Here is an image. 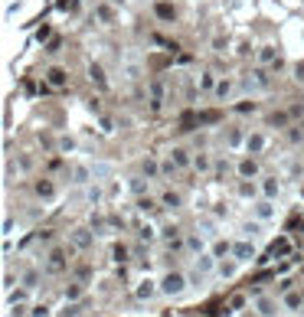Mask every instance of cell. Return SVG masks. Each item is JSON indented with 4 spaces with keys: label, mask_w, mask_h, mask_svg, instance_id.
Wrapping results in <instances>:
<instances>
[{
    "label": "cell",
    "mask_w": 304,
    "mask_h": 317,
    "mask_svg": "<svg viewBox=\"0 0 304 317\" xmlns=\"http://www.w3.org/2000/svg\"><path fill=\"white\" fill-rule=\"evenodd\" d=\"M59 150H75V141L72 137H59Z\"/></svg>",
    "instance_id": "obj_33"
},
{
    "label": "cell",
    "mask_w": 304,
    "mask_h": 317,
    "mask_svg": "<svg viewBox=\"0 0 304 317\" xmlns=\"http://www.w3.org/2000/svg\"><path fill=\"white\" fill-rule=\"evenodd\" d=\"M144 177H157V174H164V167H161V164H157L154 161V157H147V161H144Z\"/></svg>",
    "instance_id": "obj_22"
},
{
    "label": "cell",
    "mask_w": 304,
    "mask_h": 317,
    "mask_svg": "<svg viewBox=\"0 0 304 317\" xmlns=\"http://www.w3.org/2000/svg\"><path fill=\"white\" fill-rule=\"evenodd\" d=\"M20 285H23L26 291H33V288L39 285V272H36V268H26V272H23V278H20Z\"/></svg>",
    "instance_id": "obj_17"
},
{
    "label": "cell",
    "mask_w": 304,
    "mask_h": 317,
    "mask_svg": "<svg viewBox=\"0 0 304 317\" xmlns=\"http://www.w3.org/2000/svg\"><path fill=\"white\" fill-rule=\"evenodd\" d=\"M98 199H102V190L92 187V190H88V203H98Z\"/></svg>",
    "instance_id": "obj_36"
},
{
    "label": "cell",
    "mask_w": 304,
    "mask_h": 317,
    "mask_svg": "<svg viewBox=\"0 0 304 317\" xmlns=\"http://www.w3.org/2000/svg\"><path fill=\"white\" fill-rule=\"evenodd\" d=\"M92 177H95V170H92V167H85V164H79V167L72 170V183H79V187H85Z\"/></svg>",
    "instance_id": "obj_12"
},
{
    "label": "cell",
    "mask_w": 304,
    "mask_h": 317,
    "mask_svg": "<svg viewBox=\"0 0 304 317\" xmlns=\"http://www.w3.org/2000/svg\"><path fill=\"white\" fill-rule=\"evenodd\" d=\"M232 258H236V261H252L255 258V245L248 242V239L236 242V245H232Z\"/></svg>",
    "instance_id": "obj_6"
},
{
    "label": "cell",
    "mask_w": 304,
    "mask_h": 317,
    "mask_svg": "<svg viewBox=\"0 0 304 317\" xmlns=\"http://www.w3.org/2000/svg\"><path fill=\"white\" fill-rule=\"evenodd\" d=\"M255 174H259V161H255V157L239 161V177H242V180H248V177H255Z\"/></svg>",
    "instance_id": "obj_13"
},
{
    "label": "cell",
    "mask_w": 304,
    "mask_h": 317,
    "mask_svg": "<svg viewBox=\"0 0 304 317\" xmlns=\"http://www.w3.org/2000/svg\"><path fill=\"white\" fill-rule=\"evenodd\" d=\"M285 304L294 311V307H301V298H298V294H285Z\"/></svg>",
    "instance_id": "obj_32"
},
{
    "label": "cell",
    "mask_w": 304,
    "mask_h": 317,
    "mask_svg": "<svg viewBox=\"0 0 304 317\" xmlns=\"http://www.w3.org/2000/svg\"><path fill=\"white\" fill-rule=\"evenodd\" d=\"M186 245H190L193 252H203V239L199 236H186Z\"/></svg>",
    "instance_id": "obj_31"
},
{
    "label": "cell",
    "mask_w": 304,
    "mask_h": 317,
    "mask_svg": "<svg viewBox=\"0 0 304 317\" xmlns=\"http://www.w3.org/2000/svg\"><path fill=\"white\" fill-rule=\"evenodd\" d=\"M193 167H196V170H210V157H206V154H196V157H193Z\"/></svg>",
    "instance_id": "obj_28"
},
{
    "label": "cell",
    "mask_w": 304,
    "mask_h": 317,
    "mask_svg": "<svg viewBox=\"0 0 304 317\" xmlns=\"http://www.w3.org/2000/svg\"><path fill=\"white\" fill-rule=\"evenodd\" d=\"M242 236L245 239H255V236H259V223H245L242 226Z\"/></svg>",
    "instance_id": "obj_29"
},
{
    "label": "cell",
    "mask_w": 304,
    "mask_h": 317,
    "mask_svg": "<svg viewBox=\"0 0 304 317\" xmlns=\"http://www.w3.org/2000/svg\"><path fill=\"white\" fill-rule=\"evenodd\" d=\"M259 63L262 66H281L278 49H275V46H262V49H259Z\"/></svg>",
    "instance_id": "obj_9"
},
{
    "label": "cell",
    "mask_w": 304,
    "mask_h": 317,
    "mask_svg": "<svg viewBox=\"0 0 304 317\" xmlns=\"http://www.w3.org/2000/svg\"><path fill=\"white\" fill-rule=\"evenodd\" d=\"M82 298V285H69L66 288V301H79Z\"/></svg>",
    "instance_id": "obj_26"
},
{
    "label": "cell",
    "mask_w": 304,
    "mask_h": 317,
    "mask_svg": "<svg viewBox=\"0 0 304 317\" xmlns=\"http://www.w3.org/2000/svg\"><path fill=\"white\" fill-rule=\"evenodd\" d=\"M69 239H72V245H75V249H82V252H85V249H92V242H95L92 229H85V226L72 229V236H69Z\"/></svg>",
    "instance_id": "obj_4"
},
{
    "label": "cell",
    "mask_w": 304,
    "mask_h": 317,
    "mask_svg": "<svg viewBox=\"0 0 304 317\" xmlns=\"http://www.w3.org/2000/svg\"><path fill=\"white\" fill-rule=\"evenodd\" d=\"M30 317H49V307H43V304H36L33 307V314Z\"/></svg>",
    "instance_id": "obj_35"
},
{
    "label": "cell",
    "mask_w": 304,
    "mask_h": 317,
    "mask_svg": "<svg viewBox=\"0 0 304 317\" xmlns=\"http://www.w3.org/2000/svg\"><path fill=\"white\" fill-rule=\"evenodd\" d=\"M213 268H219L216 255H199V258H196V275H199V278H203V275H210Z\"/></svg>",
    "instance_id": "obj_8"
},
{
    "label": "cell",
    "mask_w": 304,
    "mask_h": 317,
    "mask_svg": "<svg viewBox=\"0 0 304 317\" xmlns=\"http://www.w3.org/2000/svg\"><path fill=\"white\" fill-rule=\"evenodd\" d=\"M255 216H259V223H265V219L275 216V206H272V199H268V196L255 203Z\"/></svg>",
    "instance_id": "obj_11"
},
{
    "label": "cell",
    "mask_w": 304,
    "mask_h": 317,
    "mask_svg": "<svg viewBox=\"0 0 304 317\" xmlns=\"http://www.w3.org/2000/svg\"><path fill=\"white\" fill-rule=\"evenodd\" d=\"M46 85L66 88V85H69V72H66L62 66H49V69H46Z\"/></svg>",
    "instance_id": "obj_2"
},
{
    "label": "cell",
    "mask_w": 304,
    "mask_h": 317,
    "mask_svg": "<svg viewBox=\"0 0 304 317\" xmlns=\"http://www.w3.org/2000/svg\"><path fill=\"white\" fill-rule=\"evenodd\" d=\"M115 258L124 261V258H128V249H124V245H118V249H115Z\"/></svg>",
    "instance_id": "obj_39"
},
{
    "label": "cell",
    "mask_w": 304,
    "mask_h": 317,
    "mask_svg": "<svg viewBox=\"0 0 304 317\" xmlns=\"http://www.w3.org/2000/svg\"><path fill=\"white\" fill-rule=\"evenodd\" d=\"M161 95H164V82L157 79L154 85H150V108H154V112L161 108Z\"/></svg>",
    "instance_id": "obj_20"
},
{
    "label": "cell",
    "mask_w": 304,
    "mask_h": 317,
    "mask_svg": "<svg viewBox=\"0 0 304 317\" xmlns=\"http://www.w3.org/2000/svg\"><path fill=\"white\" fill-rule=\"evenodd\" d=\"M245 150L248 154H262V150H265V134H248L245 137Z\"/></svg>",
    "instance_id": "obj_14"
},
{
    "label": "cell",
    "mask_w": 304,
    "mask_h": 317,
    "mask_svg": "<svg viewBox=\"0 0 304 317\" xmlns=\"http://www.w3.org/2000/svg\"><path fill=\"white\" fill-rule=\"evenodd\" d=\"M4 288H7V291H13V275H10V272L4 275Z\"/></svg>",
    "instance_id": "obj_41"
},
{
    "label": "cell",
    "mask_w": 304,
    "mask_h": 317,
    "mask_svg": "<svg viewBox=\"0 0 304 317\" xmlns=\"http://www.w3.org/2000/svg\"><path fill=\"white\" fill-rule=\"evenodd\" d=\"M219 275L232 278V275H236V265H232V261H219Z\"/></svg>",
    "instance_id": "obj_30"
},
{
    "label": "cell",
    "mask_w": 304,
    "mask_h": 317,
    "mask_svg": "<svg viewBox=\"0 0 304 317\" xmlns=\"http://www.w3.org/2000/svg\"><path fill=\"white\" fill-rule=\"evenodd\" d=\"M88 75H92V82H95L98 88H108V82H105V75H102V69H98V66L88 69Z\"/></svg>",
    "instance_id": "obj_25"
},
{
    "label": "cell",
    "mask_w": 304,
    "mask_h": 317,
    "mask_svg": "<svg viewBox=\"0 0 304 317\" xmlns=\"http://www.w3.org/2000/svg\"><path fill=\"white\" fill-rule=\"evenodd\" d=\"M199 82H203V88H216V79H213V72H203V79H199Z\"/></svg>",
    "instance_id": "obj_34"
},
{
    "label": "cell",
    "mask_w": 304,
    "mask_h": 317,
    "mask_svg": "<svg viewBox=\"0 0 304 317\" xmlns=\"http://www.w3.org/2000/svg\"><path fill=\"white\" fill-rule=\"evenodd\" d=\"M255 307H259L262 317H272L275 314V301L272 298H255Z\"/></svg>",
    "instance_id": "obj_18"
},
{
    "label": "cell",
    "mask_w": 304,
    "mask_h": 317,
    "mask_svg": "<svg viewBox=\"0 0 304 317\" xmlns=\"http://www.w3.org/2000/svg\"><path fill=\"white\" fill-rule=\"evenodd\" d=\"M95 17H98L102 23H115V7L112 4H98L95 7Z\"/></svg>",
    "instance_id": "obj_16"
},
{
    "label": "cell",
    "mask_w": 304,
    "mask_h": 317,
    "mask_svg": "<svg viewBox=\"0 0 304 317\" xmlns=\"http://www.w3.org/2000/svg\"><path fill=\"white\" fill-rule=\"evenodd\" d=\"M161 203H164V209H177V206H180L183 199H180V193L167 190V193H164V196H161Z\"/></svg>",
    "instance_id": "obj_19"
},
{
    "label": "cell",
    "mask_w": 304,
    "mask_h": 317,
    "mask_svg": "<svg viewBox=\"0 0 304 317\" xmlns=\"http://www.w3.org/2000/svg\"><path fill=\"white\" fill-rule=\"evenodd\" d=\"M183 288H186V278L180 272H167L161 278V294H167V298H177V294H183Z\"/></svg>",
    "instance_id": "obj_1"
},
{
    "label": "cell",
    "mask_w": 304,
    "mask_h": 317,
    "mask_svg": "<svg viewBox=\"0 0 304 317\" xmlns=\"http://www.w3.org/2000/svg\"><path fill=\"white\" fill-rule=\"evenodd\" d=\"M66 252L62 249H53L49 255H46V272H53V275H59V272H66Z\"/></svg>",
    "instance_id": "obj_5"
},
{
    "label": "cell",
    "mask_w": 304,
    "mask_h": 317,
    "mask_svg": "<svg viewBox=\"0 0 304 317\" xmlns=\"http://www.w3.org/2000/svg\"><path fill=\"white\" fill-rule=\"evenodd\" d=\"M229 144H232V147H236V144H242V131H232V134H229Z\"/></svg>",
    "instance_id": "obj_37"
},
{
    "label": "cell",
    "mask_w": 304,
    "mask_h": 317,
    "mask_svg": "<svg viewBox=\"0 0 304 317\" xmlns=\"http://www.w3.org/2000/svg\"><path fill=\"white\" fill-rule=\"evenodd\" d=\"M157 17H161V20H174L177 10H174L170 4H157Z\"/></svg>",
    "instance_id": "obj_24"
},
{
    "label": "cell",
    "mask_w": 304,
    "mask_h": 317,
    "mask_svg": "<svg viewBox=\"0 0 304 317\" xmlns=\"http://www.w3.org/2000/svg\"><path fill=\"white\" fill-rule=\"evenodd\" d=\"M79 311H82V307L75 304V301H66V311H62L59 317H79Z\"/></svg>",
    "instance_id": "obj_27"
},
{
    "label": "cell",
    "mask_w": 304,
    "mask_h": 317,
    "mask_svg": "<svg viewBox=\"0 0 304 317\" xmlns=\"http://www.w3.org/2000/svg\"><path fill=\"white\" fill-rule=\"evenodd\" d=\"M36 193H39V196H43V199H49L53 193H56V187H53L49 180H36Z\"/></svg>",
    "instance_id": "obj_23"
},
{
    "label": "cell",
    "mask_w": 304,
    "mask_h": 317,
    "mask_svg": "<svg viewBox=\"0 0 304 317\" xmlns=\"http://www.w3.org/2000/svg\"><path fill=\"white\" fill-rule=\"evenodd\" d=\"M262 193H265L268 199H275L281 193V180L278 177H262Z\"/></svg>",
    "instance_id": "obj_10"
},
{
    "label": "cell",
    "mask_w": 304,
    "mask_h": 317,
    "mask_svg": "<svg viewBox=\"0 0 304 317\" xmlns=\"http://www.w3.org/2000/svg\"><path fill=\"white\" fill-rule=\"evenodd\" d=\"M213 92H216V98H229V95H232V82L229 79H219Z\"/></svg>",
    "instance_id": "obj_21"
},
{
    "label": "cell",
    "mask_w": 304,
    "mask_h": 317,
    "mask_svg": "<svg viewBox=\"0 0 304 317\" xmlns=\"http://www.w3.org/2000/svg\"><path fill=\"white\" fill-rule=\"evenodd\" d=\"M137 206H141V209H144V213H147V209H154V206H157V203H154V199H141V203H137Z\"/></svg>",
    "instance_id": "obj_40"
},
{
    "label": "cell",
    "mask_w": 304,
    "mask_h": 317,
    "mask_svg": "<svg viewBox=\"0 0 304 317\" xmlns=\"http://www.w3.org/2000/svg\"><path fill=\"white\" fill-rule=\"evenodd\" d=\"M170 161H174L177 167H190V164H193V157H190V150H183V147H174V150H170Z\"/></svg>",
    "instance_id": "obj_15"
},
{
    "label": "cell",
    "mask_w": 304,
    "mask_h": 317,
    "mask_svg": "<svg viewBox=\"0 0 304 317\" xmlns=\"http://www.w3.org/2000/svg\"><path fill=\"white\" fill-rule=\"evenodd\" d=\"M242 85L248 88V92H259V88H268V85H272V79L265 75V69H255V72H248V79L242 82Z\"/></svg>",
    "instance_id": "obj_3"
},
{
    "label": "cell",
    "mask_w": 304,
    "mask_h": 317,
    "mask_svg": "<svg viewBox=\"0 0 304 317\" xmlns=\"http://www.w3.org/2000/svg\"><path fill=\"white\" fill-rule=\"evenodd\" d=\"M157 291H161V285H157V281L154 278H141V285H137V298H141V301H147V298H154V294Z\"/></svg>",
    "instance_id": "obj_7"
},
{
    "label": "cell",
    "mask_w": 304,
    "mask_h": 317,
    "mask_svg": "<svg viewBox=\"0 0 304 317\" xmlns=\"http://www.w3.org/2000/svg\"><path fill=\"white\" fill-rule=\"evenodd\" d=\"M141 239H144V242H150V239H154V229H150V226H144V229H141Z\"/></svg>",
    "instance_id": "obj_38"
}]
</instances>
